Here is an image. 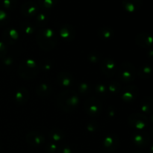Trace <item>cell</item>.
I'll list each match as a JSON object with an SVG mask.
<instances>
[{
    "mask_svg": "<svg viewBox=\"0 0 153 153\" xmlns=\"http://www.w3.org/2000/svg\"><path fill=\"white\" fill-rule=\"evenodd\" d=\"M4 5L6 7H7V8H10V5L11 4H16V1L15 0H4Z\"/></svg>",
    "mask_w": 153,
    "mask_h": 153,
    "instance_id": "9c48e42d",
    "label": "cell"
},
{
    "mask_svg": "<svg viewBox=\"0 0 153 153\" xmlns=\"http://www.w3.org/2000/svg\"><path fill=\"white\" fill-rule=\"evenodd\" d=\"M134 153H142V152H134Z\"/></svg>",
    "mask_w": 153,
    "mask_h": 153,
    "instance_id": "5bb4252c",
    "label": "cell"
},
{
    "mask_svg": "<svg viewBox=\"0 0 153 153\" xmlns=\"http://www.w3.org/2000/svg\"><path fill=\"white\" fill-rule=\"evenodd\" d=\"M22 11L25 16H33L37 11V7L35 3L32 1H27L22 5Z\"/></svg>",
    "mask_w": 153,
    "mask_h": 153,
    "instance_id": "5b68a950",
    "label": "cell"
},
{
    "mask_svg": "<svg viewBox=\"0 0 153 153\" xmlns=\"http://www.w3.org/2000/svg\"><path fill=\"white\" fill-rule=\"evenodd\" d=\"M131 124L137 128H143L146 126L148 123V120L146 117L140 114H133L131 117Z\"/></svg>",
    "mask_w": 153,
    "mask_h": 153,
    "instance_id": "7a4b0ae2",
    "label": "cell"
},
{
    "mask_svg": "<svg viewBox=\"0 0 153 153\" xmlns=\"http://www.w3.org/2000/svg\"><path fill=\"white\" fill-rule=\"evenodd\" d=\"M134 139L136 144L140 147H146V146H148L150 140L149 135L146 132L137 133L134 135Z\"/></svg>",
    "mask_w": 153,
    "mask_h": 153,
    "instance_id": "3957f363",
    "label": "cell"
},
{
    "mask_svg": "<svg viewBox=\"0 0 153 153\" xmlns=\"http://www.w3.org/2000/svg\"><path fill=\"white\" fill-rule=\"evenodd\" d=\"M150 153H153V144L151 146V147H150Z\"/></svg>",
    "mask_w": 153,
    "mask_h": 153,
    "instance_id": "8fae6325",
    "label": "cell"
},
{
    "mask_svg": "<svg viewBox=\"0 0 153 153\" xmlns=\"http://www.w3.org/2000/svg\"><path fill=\"white\" fill-rule=\"evenodd\" d=\"M150 120H151V121H152V123H153V113L152 114H151V117H150Z\"/></svg>",
    "mask_w": 153,
    "mask_h": 153,
    "instance_id": "4fadbf2b",
    "label": "cell"
},
{
    "mask_svg": "<svg viewBox=\"0 0 153 153\" xmlns=\"http://www.w3.org/2000/svg\"><path fill=\"white\" fill-rule=\"evenodd\" d=\"M152 69L150 66L144 65L138 71V76L142 79H147L152 75Z\"/></svg>",
    "mask_w": 153,
    "mask_h": 153,
    "instance_id": "52a82bcc",
    "label": "cell"
},
{
    "mask_svg": "<svg viewBox=\"0 0 153 153\" xmlns=\"http://www.w3.org/2000/svg\"><path fill=\"white\" fill-rule=\"evenodd\" d=\"M123 5L128 11L134 12L140 8L142 5V0H123Z\"/></svg>",
    "mask_w": 153,
    "mask_h": 153,
    "instance_id": "277c9868",
    "label": "cell"
},
{
    "mask_svg": "<svg viewBox=\"0 0 153 153\" xmlns=\"http://www.w3.org/2000/svg\"><path fill=\"white\" fill-rule=\"evenodd\" d=\"M141 110L145 113L153 112V99L150 97H146L141 102Z\"/></svg>",
    "mask_w": 153,
    "mask_h": 153,
    "instance_id": "8992f818",
    "label": "cell"
},
{
    "mask_svg": "<svg viewBox=\"0 0 153 153\" xmlns=\"http://www.w3.org/2000/svg\"><path fill=\"white\" fill-rule=\"evenodd\" d=\"M150 134H151V136H152V137H153V127H152V129H151V131H150Z\"/></svg>",
    "mask_w": 153,
    "mask_h": 153,
    "instance_id": "7c38bea8",
    "label": "cell"
},
{
    "mask_svg": "<svg viewBox=\"0 0 153 153\" xmlns=\"http://www.w3.org/2000/svg\"><path fill=\"white\" fill-rule=\"evenodd\" d=\"M148 55H149V58L153 59V50H149L148 52Z\"/></svg>",
    "mask_w": 153,
    "mask_h": 153,
    "instance_id": "30bf717a",
    "label": "cell"
},
{
    "mask_svg": "<svg viewBox=\"0 0 153 153\" xmlns=\"http://www.w3.org/2000/svg\"><path fill=\"white\" fill-rule=\"evenodd\" d=\"M136 43L143 48L150 47L153 45V37L147 33H141L136 38Z\"/></svg>",
    "mask_w": 153,
    "mask_h": 153,
    "instance_id": "6da1fadb",
    "label": "cell"
},
{
    "mask_svg": "<svg viewBox=\"0 0 153 153\" xmlns=\"http://www.w3.org/2000/svg\"><path fill=\"white\" fill-rule=\"evenodd\" d=\"M40 5L45 8H51L58 2V0H38Z\"/></svg>",
    "mask_w": 153,
    "mask_h": 153,
    "instance_id": "ba28073f",
    "label": "cell"
}]
</instances>
